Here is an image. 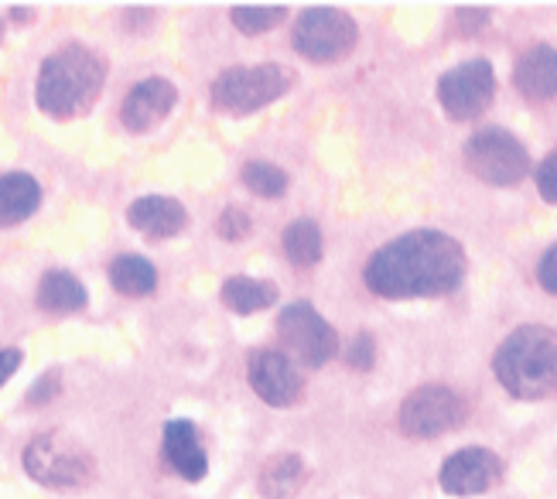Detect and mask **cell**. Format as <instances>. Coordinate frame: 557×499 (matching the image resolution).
Returning <instances> with one entry per match:
<instances>
[{
	"instance_id": "cell-1",
	"label": "cell",
	"mask_w": 557,
	"mask_h": 499,
	"mask_svg": "<svg viewBox=\"0 0 557 499\" xmlns=\"http://www.w3.org/2000/svg\"><path fill=\"white\" fill-rule=\"evenodd\" d=\"M466 277V250L451 236L418 229L373 253L367 288L380 298H434L455 291Z\"/></svg>"
},
{
	"instance_id": "cell-2",
	"label": "cell",
	"mask_w": 557,
	"mask_h": 499,
	"mask_svg": "<svg viewBox=\"0 0 557 499\" xmlns=\"http://www.w3.org/2000/svg\"><path fill=\"white\" fill-rule=\"evenodd\" d=\"M107 65L86 45H65L45 59L38 73V107L55 121H76L100 100Z\"/></svg>"
},
{
	"instance_id": "cell-3",
	"label": "cell",
	"mask_w": 557,
	"mask_h": 499,
	"mask_svg": "<svg viewBox=\"0 0 557 499\" xmlns=\"http://www.w3.org/2000/svg\"><path fill=\"white\" fill-rule=\"evenodd\" d=\"M499 384L520 400H541L557 394V336L550 328H517L496 352L493 363Z\"/></svg>"
},
{
	"instance_id": "cell-4",
	"label": "cell",
	"mask_w": 557,
	"mask_h": 499,
	"mask_svg": "<svg viewBox=\"0 0 557 499\" xmlns=\"http://www.w3.org/2000/svg\"><path fill=\"white\" fill-rule=\"evenodd\" d=\"M295 76L284 65H236L212 83V107L230 116H247L260 107L281 100Z\"/></svg>"
},
{
	"instance_id": "cell-5",
	"label": "cell",
	"mask_w": 557,
	"mask_h": 499,
	"mask_svg": "<svg viewBox=\"0 0 557 499\" xmlns=\"http://www.w3.org/2000/svg\"><path fill=\"white\" fill-rule=\"evenodd\" d=\"M24 469L48 489H79L92 479V456L62 435H41L24 448Z\"/></svg>"
},
{
	"instance_id": "cell-6",
	"label": "cell",
	"mask_w": 557,
	"mask_h": 499,
	"mask_svg": "<svg viewBox=\"0 0 557 499\" xmlns=\"http://www.w3.org/2000/svg\"><path fill=\"white\" fill-rule=\"evenodd\" d=\"M466 164H469V172L486 185L506 188L527 178L530 154L510 130L490 127V130H479L466 145Z\"/></svg>"
},
{
	"instance_id": "cell-7",
	"label": "cell",
	"mask_w": 557,
	"mask_h": 499,
	"mask_svg": "<svg viewBox=\"0 0 557 499\" xmlns=\"http://www.w3.org/2000/svg\"><path fill=\"white\" fill-rule=\"evenodd\" d=\"M277 332H281L284 349L295 355L298 363H305L311 370L325 366L332 355L338 352L335 328L305 301H295V304L284 308L281 319H277Z\"/></svg>"
},
{
	"instance_id": "cell-8",
	"label": "cell",
	"mask_w": 557,
	"mask_h": 499,
	"mask_svg": "<svg viewBox=\"0 0 557 499\" xmlns=\"http://www.w3.org/2000/svg\"><path fill=\"white\" fill-rule=\"evenodd\" d=\"M356 21L335 8H311L295 25V49L311 62H338L356 49Z\"/></svg>"
},
{
	"instance_id": "cell-9",
	"label": "cell",
	"mask_w": 557,
	"mask_h": 499,
	"mask_svg": "<svg viewBox=\"0 0 557 499\" xmlns=\"http://www.w3.org/2000/svg\"><path fill=\"white\" fill-rule=\"evenodd\" d=\"M496 97V76L486 59H472L455 65L438 79V100L451 121H475L490 110Z\"/></svg>"
},
{
	"instance_id": "cell-10",
	"label": "cell",
	"mask_w": 557,
	"mask_h": 499,
	"mask_svg": "<svg viewBox=\"0 0 557 499\" xmlns=\"http://www.w3.org/2000/svg\"><path fill=\"white\" fill-rule=\"evenodd\" d=\"M466 417V403L458 400L455 390L448 387H421L414 390L400 408V432L407 438H438L451 427H458Z\"/></svg>"
},
{
	"instance_id": "cell-11",
	"label": "cell",
	"mask_w": 557,
	"mask_h": 499,
	"mask_svg": "<svg viewBox=\"0 0 557 499\" xmlns=\"http://www.w3.org/2000/svg\"><path fill=\"white\" fill-rule=\"evenodd\" d=\"M250 387L271 408H290V403L301 400L305 390L298 366L274 349H260L250 355Z\"/></svg>"
},
{
	"instance_id": "cell-12",
	"label": "cell",
	"mask_w": 557,
	"mask_h": 499,
	"mask_svg": "<svg viewBox=\"0 0 557 499\" xmlns=\"http://www.w3.org/2000/svg\"><path fill=\"white\" fill-rule=\"evenodd\" d=\"M503 462L490 448H462L442 465L438 483L451 496H479L499 483Z\"/></svg>"
},
{
	"instance_id": "cell-13",
	"label": "cell",
	"mask_w": 557,
	"mask_h": 499,
	"mask_svg": "<svg viewBox=\"0 0 557 499\" xmlns=\"http://www.w3.org/2000/svg\"><path fill=\"white\" fill-rule=\"evenodd\" d=\"M178 100V89L168 83V79H144L137 83L131 92L124 107H120V121H124V127L131 134H144V130H154L168 113H172Z\"/></svg>"
},
{
	"instance_id": "cell-14",
	"label": "cell",
	"mask_w": 557,
	"mask_h": 499,
	"mask_svg": "<svg viewBox=\"0 0 557 499\" xmlns=\"http://www.w3.org/2000/svg\"><path fill=\"white\" fill-rule=\"evenodd\" d=\"M164 459L188 483L206 479V472H209V459H206V448L199 441V432L188 421H168L164 424Z\"/></svg>"
},
{
	"instance_id": "cell-15",
	"label": "cell",
	"mask_w": 557,
	"mask_h": 499,
	"mask_svg": "<svg viewBox=\"0 0 557 499\" xmlns=\"http://www.w3.org/2000/svg\"><path fill=\"white\" fill-rule=\"evenodd\" d=\"M127 220L137 233H144L148 240H168V236H178L188 223L185 205L178 199L168 196H144L127 209Z\"/></svg>"
},
{
	"instance_id": "cell-16",
	"label": "cell",
	"mask_w": 557,
	"mask_h": 499,
	"mask_svg": "<svg viewBox=\"0 0 557 499\" xmlns=\"http://www.w3.org/2000/svg\"><path fill=\"white\" fill-rule=\"evenodd\" d=\"M513 83L527 100H554L557 97V49L537 45V49L523 52L517 62Z\"/></svg>"
},
{
	"instance_id": "cell-17",
	"label": "cell",
	"mask_w": 557,
	"mask_h": 499,
	"mask_svg": "<svg viewBox=\"0 0 557 499\" xmlns=\"http://www.w3.org/2000/svg\"><path fill=\"white\" fill-rule=\"evenodd\" d=\"M41 202V188L32 175H0V229L17 226L32 216Z\"/></svg>"
},
{
	"instance_id": "cell-18",
	"label": "cell",
	"mask_w": 557,
	"mask_h": 499,
	"mask_svg": "<svg viewBox=\"0 0 557 499\" xmlns=\"http://www.w3.org/2000/svg\"><path fill=\"white\" fill-rule=\"evenodd\" d=\"M38 308L48 315H72L86 308V288L69 271H48L38 284Z\"/></svg>"
},
{
	"instance_id": "cell-19",
	"label": "cell",
	"mask_w": 557,
	"mask_h": 499,
	"mask_svg": "<svg viewBox=\"0 0 557 499\" xmlns=\"http://www.w3.org/2000/svg\"><path fill=\"white\" fill-rule=\"evenodd\" d=\"M277 301V288L271 280H260V277H244L236 274L223 284V304L236 315H253L271 308Z\"/></svg>"
},
{
	"instance_id": "cell-20",
	"label": "cell",
	"mask_w": 557,
	"mask_h": 499,
	"mask_svg": "<svg viewBox=\"0 0 557 499\" xmlns=\"http://www.w3.org/2000/svg\"><path fill=\"white\" fill-rule=\"evenodd\" d=\"M110 284L127 298H144L158 288V271L144 257L124 253L110 264Z\"/></svg>"
},
{
	"instance_id": "cell-21",
	"label": "cell",
	"mask_w": 557,
	"mask_h": 499,
	"mask_svg": "<svg viewBox=\"0 0 557 499\" xmlns=\"http://www.w3.org/2000/svg\"><path fill=\"white\" fill-rule=\"evenodd\" d=\"M305 462L298 456H274L260 472V492L268 499H290L305 483Z\"/></svg>"
},
{
	"instance_id": "cell-22",
	"label": "cell",
	"mask_w": 557,
	"mask_h": 499,
	"mask_svg": "<svg viewBox=\"0 0 557 499\" xmlns=\"http://www.w3.org/2000/svg\"><path fill=\"white\" fill-rule=\"evenodd\" d=\"M284 253L295 267H311L322 260V233L311 220H298L284 229Z\"/></svg>"
},
{
	"instance_id": "cell-23",
	"label": "cell",
	"mask_w": 557,
	"mask_h": 499,
	"mask_svg": "<svg viewBox=\"0 0 557 499\" xmlns=\"http://www.w3.org/2000/svg\"><path fill=\"white\" fill-rule=\"evenodd\" d=\"M284 14L287 11L281 4H239V8H233V25L247 35H263V32L277 28Z\"/></svg>"
},
{
	"instance_id": "cell-24",
	"label": "cell",
	"mask_w": 557,
	"mask_h": 499,
	"mask_svg": "<svg viewBox=\"0 0 557 499\" xmlns=\"http://www.w3.org/2000/svg\"><path fill=\"white\" fill-rule=\"evenodd\" d=\"M244 185L250 188V192H257L260 199H277L287 188V175L277 169V164L250 161L247 169H244Z\"/></svg>"
},
{
	"instance_id": "cell-25",
	"label": "cell",
	"mask_w": 557,
	"mask_h": 499,
	"mask_svg": "<svg viewBox=\"0 0 557 499\" xmlns=\"http://www.w3.org/2000/svg\"><path fill=\"white\" fill-rule=\"evenodd\" d=\"M215 233L223 236V240H244V236L250 233V220H247V212H239V209H226L220 223H215Z\"/></svg>"
},
{
	"instance_id": "cell-26",
	"label": "cell",
	"mask_w": 557,
	"mask_h": 499,
	"mask_svg": "<svg viewBox=\"0 0 557 499\" xmlns=\"http://www.w3.org/2000/svg\"><path fill=\"white\" fill-rule=\"evenodd\" d=\"M537 188H541V196L547 202L557 205V151L544 158V164L537 169Z\"/></svg>"
},
{
	"instance_id": "cell-27",
	"label": "cell",
	"mask_w": 557,
	"mask_h": 499,
	"mask_svg": "<svg viewBox=\"0 0 557 499\" xmlns=\"http://www.w3.org/2000/svg\"><path fill=\"white\" fill-rule=\"evenodd\" d=\"M349 363L356 370H370L373 366V339L367 336V332H359V336H356V342L349 349Z\"/></svg>"
},
{
	"instance_id": "cell-28",
	"label": "cell",
	"mask_w": 557,
	"mask_h": 499,
	"mask_svg": "<svg viewBox=\"0 0 557 499\" xmlns=\"http://www.w3.org/2000/svg\"><path fill=\"white\" fill-rule=\"evenodd\" d=\"M537 277L544 284V291L557 295V247H550L541 260V267H537Z\"/></svg>"
},
{
	"instance_id": "cell-29",
	"label": "cell",
	"mask_w": 557,
	"mask_h": 499,
	"mask_svg": "<svg viewBox=\"0 0 557 499\" xmlns=\"http://www.w3.org/2000/svg\"><path fill=\"white\" fill-rule=\"evenodd\" d=\"M17 366H21V352L17 349H0V387H4L8 379L17 373Z\"/></svg>"
},
{
	"instance_id": "cell-30",
	"label": "cell",
	"mask_w": 557,
	"mask_h": 499,
	"mask_svg": "<svg viewBox=\"0 0 557 499\" xmlns=\"http://www.w3.org/2000/svg\"><path fill=\"white\" fill-rule=\"evenodd\" d=\"M52 387H55V373H48V376L41 379V384L28 394V403H45L48 397H55V390H52Z\"/></svg>"
}]
</instances>
